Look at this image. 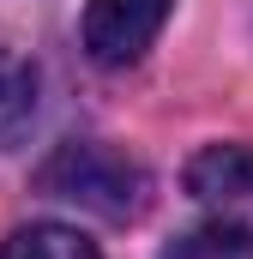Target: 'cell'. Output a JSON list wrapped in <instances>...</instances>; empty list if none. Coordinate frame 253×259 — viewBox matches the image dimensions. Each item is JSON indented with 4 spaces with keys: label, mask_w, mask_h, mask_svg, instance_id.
Instances as JSON below:
<instances>
[{
    "label": "cell",
    "mask_w": 253,
    "mask_h": 259,
    "mask_svg": "<svg viewBox=\"0 0 253 259\" xmlns=\"http://www.w3.org/2000/svg\"><path fill=\"white\" fill-rule=\"evenodd\" d=\"M30 121H36V66L0 49V145H12Z\"/></svg>",
    "instance_id": "4"
},
{
    "label": "cell",
    "mask_w": 253,
    "mask_h": 259,
    "mask_svg": "<svg viewBox=\"0 0 253 259\" xmlns=\"http://www.w3.org/2000/svg\"><path fill=\"white\" fill-rule=\"evenodd\" d=\"M187 193L211 217L253 229V145H205L187 163Z\"/></svg>",
    "instance_id": "3"
},
{
    "label": "cell",
    "mask_w": 253,
    "mask_h": 259,
    "mask_svg": "<svg viewBox=\"0 0 253 259\" xmlns=\"http://www.w3.org/2000/svg\"><path fill=\"white\" fill-rule=\"evenodd\" d=\"M43 193L66 199V205H85V211H103V217H133L145 205V175L139 163H126L115 145H61L49 163H43Z\"/></svg>",
    "instance_id": "1"
},
{
    "label": "cell",
    "mask_w": 253,
    "mask_h": 259,
    "mask_svg": "<svg viewBox=\"0 0 253 259\" xmlns=\"http://www.w3.org/2000/svg\"><path fill=\"white\" fill-rule=\"evenodd\" d=\"M175 0H85V55L97 66H133L163 30Z\"/></svg>",
    "instance_id": "2"
},
{
    "label": "cell",
    "mask_w": 253,
    "mask_h": 259,
    "mask_svg": "<svg viewBox=\"0 0 253 259\" xmlns=\"http://www.w3.org/2000/svg\"><path fill=\"white\" fill-rule=\"evenodd\" d=\"M163 259H253V229L229 223V217H211V223L187 229Z\"/></svg>",
    "instance_id": "6"
},
{
    "label": "cell",
    "mask_w": 253,
    "mask_h": 259,
    "mask_svg": "<svg viewBox=\"0 0 253 259\" xmlns=\"http://www.w3.org/2000/svg\"><path fill=\"white\" fill-rule=\"evenodd\" d=\"M0 259H103V253H97V241H85L66 223H30V229L6 235Z\"/></svg>",
    "instance_id": "5"
}]
</instances>
